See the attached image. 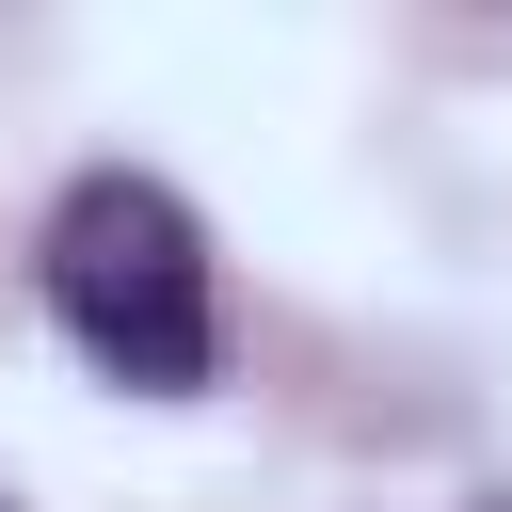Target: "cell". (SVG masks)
I'll return each instance as SVG.
<instances>
[{
	"mask_svg": "<svg viewBox=\"0 0 512 512\" xmlns=\"http://www.w3.org/2000/svg\"><path fill=\"white\" fill-rule=\"evenodd\" d=\"M48 320L128 384V400H192L208 384V224L160 192V176H80L48 208Z\"/></svg>",
	"mask_w": 512,
	"mask_h": 512,
	"instance_id": "cell-1",
	"label": "cell"
}]
</instances>
